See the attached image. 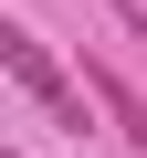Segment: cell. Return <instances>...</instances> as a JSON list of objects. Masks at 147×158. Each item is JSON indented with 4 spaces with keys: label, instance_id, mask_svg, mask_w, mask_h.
Here are the masks:
<instances>
[{
    "label": "cell",
    "instance_id": "1",
    "mask_svg": "<svg viewBox=\"0 0 147 158\" xmlns=\"http://www.w3.org/2000/svg\"><path fill=\"white\" fill-rule=\"evenodd\" d=\"M0 63H11V85H21V95H32V106H42V116H53L63 137H95L84 95H74V74H63V63L42 53V32H21V21H11V32H0Z\"/></svg>",
    "mask_w": 147,
    "mask_h": 158
},
{
    "label": "cell",
    "instance_id": "2",
    "mask_svg": "<svg viewBox=\"0 0 147 158\" xmlns=\"http://www.w3.org/2000/svg\"><path fill=\"white\" fill-rule=\"evenodd\" d=\"M84 95H95V106H105V116H116V127H126V148H137V158H147V95H137V85H126V74H116V63H84Z\"/></svg>",
    "mask_w": 147,
    "mask_h": 158
},
{
    "label": "cell",
    "instance_id": "3",
    "mask_svg": "<svg viewBox=\"0 0 147 158\" xmlns=\"http://www.w3.org/2000/svg\"><path fill=\"white\" fill-rule=\"evenodd\" d=\"M116 11H126V21H147V0H116Z\"/></svg>",
    "mask_w": 147,
    "mask_h": 158
}]
</instances>
